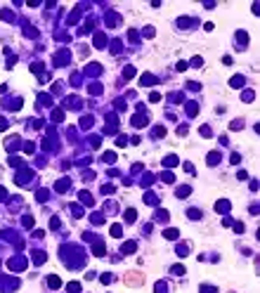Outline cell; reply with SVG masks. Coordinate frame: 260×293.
<instances>
[{"label": "cell", "mask_w": 260, "mask_h": 293, "mask_svg": "<svg viewBox=\"0 0 260 293\" xmlns=\"http://www.w3.org/2000/svg\"><path fill=\"white\" fill-rule=\"evenodd\" d=\"M7 128V123H5V118H0V130H5Z\"/></svg>", "instance_id": "cell-15"}, {"label": "cell", "mask_w": 260, "mask_h": 293, "mask_svg": "<svg viewBox=\"0 0 260 293\" xmlns=\"http://www.w3.org/2000/svg\"><path fill=\"white\" fill-rule=\"evenodd\" d=\"M135 218H137V213H135V210H128V213H126V220H128V222H132Z\"/></svg>", "instance_id": "cell-9"}, {"label": "cell", "mask_w": 260, "mask_h": 293, "mask_svg": "<svg viewBox=\"0 0 260 293\" xmlns=\"http://www.w3.org/2000/svg\"><path fill=\"white\" fill-rule=\"evenodd\" d=\"M135 251V241H128L126 246H123V253H132Z\"/></svg>", "instance_id": "cell-5"}, {"label": "cell", "mask_w": 260, "mask_h": 293, "mask_svg": "<svg viewBox=\"0 0 260 293\" xmlns=\"http://www.w3.org/2000/svg\"><path fill=\"white\" fill-rule=\"evenodd\" d=\"M47 284H50V289H59L62 286V279L59 277H47Z\"/></svg>", "instance_id": "cell-2"}, {"label": "cell", "mask_w": 260, "mask_h": 293, "mask_svg": "<svg viewBox=\"0 0 260 293\" xmlns=\"http://www.w3.org/2000/svg\"><path fill=\"white\" fill-rule=\"evenodd\" d=\"M163 163H165V165H175V163H177V159H175V156H168Z\"/></svg>", "instance_id": "cell-11"}, {"label": "cell", "mask_w": 260, "mask_h": 293, "mask_svg": "<svg viewBox=\"0 0 260 293\" xmlns=\"http://www.w3.org/2000/svg\"><path fill=\"white\" fill-rule=\"evenodd\" d=\"M121 234H123V227H121V225H114V227H111V236H121Z\"/></svg>", "instance_id": "cell-4"}, {"label": "cell", "mask_w": 260, "mask_h": 293, "mask_svg": "<svg viewBox=\"0 0 260 293\" xmlns=\"http://www.w3.org/2000/svg\"><path fill=\"white\" fill-rule=\"evenodd\" d=\"M149 102H161V95H159V92H151V95H149Z\"/></svg>", "instance_id": "cell-10"}, {"label": "cell", "mask_w": 260, "mask_h": 293, "mask_svg": "<svg viewBox=\"0 0 260 293\" xmlns=\"http://www.w3.org/2000/svg\"><path fill=\"white\" fill-rule=\"evenodd\" d=\"M189 194V187H180V192H177V196H187Z\"/></svg>", "instance_id": "cell-13"}, {"label": "cell", "mask_w": 260, "mask_h": 293, "mask_svg": "<svg viewBox=\"0 0 260 293\" xmlns=\"http://www.w3.org/2000/svg\"><path fill=\"white\" fill-rule=\"evenodd\" d=\"M154 80H156V78H154L151 73H144V76H142V85H151Z\"/></svg>", "instance_id": "cell-3"}, {"label": "cell", "mask_w": 260, "mask_h": 293, "mask_svg": "<svg viewBox=\"0 0 260 293\" xmlns=\"http://www.w3.org/2000/svg\"><path fill=\"white\" fill-rule=\"evenodd\" d=\"M251 99H253V92H251V90H246V92H244V102H251Z\"/></svg>", "instance_id": "cell-12"}, {"label": "cell", "mask_w": 260, "mask_h": 293, "mask_svg": "<svg viewBox=\"0 0 260 293\" xmlns=\"http://www.w3.org/2000/svg\"><path fill=\"white\" fill-rule=\"evenodd\" d=\"M10 267H12L14 272H19V269H26V260H24V258H14V260L10 262Z\"/></svg>", "instance_id": "cell-1"}, {"label": "cell", "mask_w": 260, "mask_h": 293, "mask_svg": "<svg viewBox=\"0 0 260 293\" xmlns=\"http://www.w3.org/2000/svg\"><path fill=\"white\" fill-rule=\"evenodd\" d=\"M123 76H126V78H132V76H135V69H132V66H126V71H123Z\"/></svg>", "instance_id": "cell-6"}, {"label": "cell", "mask_w": 260, "mask_h": 293, "mask_svg": "<svg viewBox=\"0 0 260 293\" xmlns=\"http://www.w3.org/2000/svg\"><path fill=\"white\" fill-rule=\"evenodd\" d=\"M227 208H229V203H227V201H220V203H218V210H220V213H225Z\"/></svg>", "instance_id": "cell-8"}, {"label": "cell", "mask_w": 260, "mask_h": 293, "mask_svg": "<svg viewBox=\"0 0 260 293\" xmlns=\"http://www.w3.org/2000/svg\"><path fill=\"white\" fill-rule=\"evenodd\" d=\"M177 236V229H165V239H175Z\"/></svg>", "instance_id": "cell-7"}, {"label": "cell", "mask_w": 260, "mask_h": 293, "mask_svg": "<svg viewBox=\"0 0 260 293\" xmlns=\"http://www.w3.org/2000/svg\"><path fill=\"white\" fill-rule=\"evenodd\" d=\"M201 135H203V137H208V135H211V128H208V125H203V128H201Z\"/></svg>", "instance_id": "cell-14"}]
</instances>
